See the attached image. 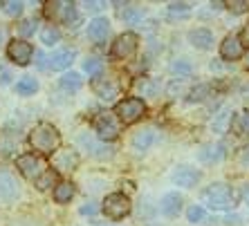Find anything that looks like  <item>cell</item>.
<instances>
[{
    "mask_svg": "<svg viewBox=\"0 0 249 226\" xmlns=\"http://www.w3.org/2000/svg\"><path fill=\"white\" fill-rule=\"evenodd\" d=\"M29 144L38 155H56L58 145H61V132L56 130V126L47 121L36 123L29 132Z\"/></svg>",
    "mask_w": 249,
    "mask_h": 226,
    "instance_id": "1",
    "label": "cell"
},
{
    "mask_svg": "<svg viewBox=\"0 0 249 226\" xmlns=\"http://www.w3.org/2000/svg\"><path fill=\"white\" fill-rule=\"evenodd\" d=\"M202 202L211 210H231L236 206V195L227 184H211L204 188Z\"/></svg>",
    "mask_w": 249,
    "mask_h": 226,
    "instance_id": "2",
    "label": "cell"
},
{
    "mask_svg": "<svg viewBox=\"0 0 249 226\" xmlns=\"http://www.w3.org/2000/svg\"><path fill=\"white\" fill-rule=\"evenodd\" d=\"M16 168L25 179L38 181L43 175L47 173V163L41 155H36V152H25V155L16 157Z\"/></svg>",
    "mask_w": 249,
    "mask_h": 226,
    "instance_id": "3",
    "label": "cell"
},
{
    "mask_svg": "<svg viewBox=\"0 0 249 226\" xmlns=\"http://www.w3.org/2000/svg\"><path fill=\"white\" fill-rule=\"evenodd\" d=\"M94 132H97L99 141H115L122 132V121L117 119V114L112 112H101V114L94 116Z\"/></svg>",
    "mask_w": 249,
    "mask_h": 226,
    "instance_id": "4",
    "label": "cell"
},
{
    "mask_svg": "<svg viewBox=\"0 0 249 226\" xmlns=\"http://www.w3.org/2000/svg\"><path fill=\"white\" fill-rule=\"evenodd\" d=\"M117 119L124 123V126H130V123H137L142 116L146 114V103L137 97H128V99L119 101L115 108Z\"/></svg>",
    "mask_w": 249,
    "mask_h": 226,
    "instance_id": "5",
    "label": "cell"
},
{
    "mask_svg": "<svg viewBox=\"0 0 249 226\" xmlns=\"http://www.w3.org/2000/svg\"><path fill=\"white\" fill-rule=\"evenodd\" d=\"M101 210H104L110 220H124L128 213H130V199L124 193H110L106 195L104 204H101Z\"/></svg>",
    "mask_w": 249,
    "mask_h": 226,
    "instance_id": "6",
    "label": "cell"
},
{
    "mask_svg": "<svg viewBox=\"0 0 249 226\" xmlns=\"http://www.w3.org/2000/svg\"><path fill=\"white\" fill-rule=\"evenodd\" d=\"M139 47V36L133 34V32H124L122 36H117L115 43L110 47V56L117 58V61H126V58L135 56Z\"/></svg>",
    "mask_w": 249,
    "mask_h": 226,
    "instance_id": "7",
    "label": "cell"
},
{
    "mask_svg": "<svg viewBox=\"0 0 249 226\" xmlns=\"http://www.w3.org/2000/svg\"><path fill=\"white\" fill-rule=\"evenodd\" d=\"M45 14L50 18H54V20H61L63 25H72L79 20V16H76V5L74 2H61V0H56V2H47L45 5ZM74 27V25H72Z\"/></svg>",
    "mask_w": 249,
    "mask_h": 226,
    "instance_id": "8",
    "label": "cell"
},
{
    "mask_svg": "<svg viewBox=\"0 0 249 226\" xmlns=\"http://www.w3.org/2000/svg\"><path fill=\"white\" fill-rule=\"evenodd\" d=\"M32 56H34L32 43H27V41H9L7 43V58H9L12 63L25 67V65H29Z\"/></svg>",
    "mask_w": 249,
    "mask_h": 226,
    "instance_id": "9",
    "label": "cell"
},
{
    "mask_svg": "<svg viewBox=\"0 0 249 226\" xmlns=\"http://www.w3.org/2000/svg\"><path fill=\"white\" fill-rule=\"evenodd\" d=\"M92 92L97 94L101 101H115V97H119V85H117L112 79H104V76H99L94 79L92 83Z\"/></svg>",
    "mask_w": 249,
    "mask_h": 226,
    "instance_id": "10",
    "label": "cell"
},
{
    "mask_svg": "<svg viewBox=\"0 0 249 226\" xmlns=\"http://www.w3.org/2000/svg\"><path fill=\"white\" fill-rule=\"evenodd\" d=\"M200 179H202V173L197 168H191V166H180L173 173V184L182 186V188H193Z\"/></svg>",
    "mask_w": 249,
    "mask_h": 226,
    "instance_id": "11",
    "label": "cell"
},
{
    "mask_svg": "<svg viewBox=\"0 0 249 226\" xmlns=\"http://www.w3.org/2000/svg\"><path fill=\"white\" fill-rule=\"evenodd\" d=\"M110 34V20L104 16H97L88 23V38L94 43H104Z\"/></svg>",
    "mask_w": 249,
    "mask_h": 226,
    "instance_id": "12",
    "label": "cell"
},
{
    "mask_svg": "<svg viewBox=\"0 0 249 226\" xmlns=\"http://www.w3.org/2000/svg\"><path fill=\"white\" fill-rule=\"evenodd\" d=\"M220 56L225 61H238V58L243 56V41H240V36L236 34H229L225 41L220 43Z\"/></svg>",
    "mask_w": 249,
    "mask_h": 226,
    "instance_id": "13",
    "label": "cell"
},
{
    "mask_svg": "<svg viewBox=\"0 0 249 226\" xmlns=\"http://www.w3.org/2000/svg\"><path fill=\"white\" fill-rule=\"evenodd\" d=\"M74 58H76V49H58V52H54L47 58V67L54 72L68 70L70 65L74 63Z\"/></svg>",
    "mask_w": 249,
    "mask_h": 226,
    "instance_id": "14",
    "label": "cell"
},
{
    "mask_svg": "<svg viewBox=\"0 0 249 226\" xmlns=\"http://www.w3.org/2000/svg\"><path fill=\"white\" fill-rule=\"evenodd\" d=\"M18 195H20L18 181L14 179L12 175L0 173V199H2V202H14Z\"/></svg>",
    "mask_w": 249,
    "mask_h": 226,
    "instance_id": "15",
    "label": "cell"
},
{
    "mask_svg": "<svg viewBox=\"0 0 249 226\" xmlns=\"http://www.w3.org/2000/svg\"><path fill=\"white\" fill-rule=\"evenodd\" d=\"M182 195L180 193H166L162 199H160V210H162L166 217H175V215L182 210Z\"/></svg>",
    "mask_w": 249,
    "mask_h": 226,
    "instance_id": "16",
    "label": "cell"
},
{
    "mask_svg": "<svg viewBox=\"0 0 249 226\" xmlns=\"http://www.w3.org/2000/svg\"><path fill=\"white\" fill-rule=\"evenodd\" d=\"M189 43L197 49H211L213 47V32L207 27L193 29V32H189Z\"/></svg>",
    "mask_w": 249,
    "mask_h": 226,
    "instance_id": "17",
    "label": "cell"
},
{
    "mask_svg": "<svg viewBox=\"0 0 249 226\" xmlns=\"http://www.w3.org/2000/svg\"><path fill=\"white\" fill-rule=\"evenodd\" d=\"M155 141H157L155 130L146 128V130H139V132L133 134V139H130V145H133L137 152H144V150H148V148H151Z\"/></svg>",
    "mask_w": 249,
    "mask_h": 226,
    "instance_id": "18",
    "label": "cell"
},
{
    "mask_svg": "<svg viewBox=\"0 0 249 226\" xmlns=\"http://www.w3.org/2000/svg\"><path fill=\"white\" fill-rule=\"evenodd\" d=\"M54 166L58 170H76L79 166V155L76 150H58L54 155Z\"/></svg>",
    "mask_w": 249,
    "mask_h": 226,
    "instance_id": "19",
    "label": "cell"
},
{
    "mask_svg": "<svg viewBox=\"0 0 249 226\" xmlns=\"http://www.w3.org/2000/svg\"><path fill=\"white\" fill-rule=\"evenodd\" d=\"M197 157H200V161H202V163L220 161L222 157H225V145H222V144H209V145H204L202 150L197 152Z\"/></svg>",
    "mask_w": 249,
    "mask_h": 226,
    "instance_id": "20",
    "label": "cell"
},
{
    "mask_svg": "<svg viewBox=\"0 0 249 226\" xmlns=\"http://www.w3.org/2000/svg\"><path fill=\"white\" fill-rule=\"evenodd\" d=\"M74 184L72 181H61V184L54 186V202L56 204H70V199L74 197Z\"/></svg>",
    "mask_w": 249,
    "mask_h": 226,
    "instance_id": "21",
    "label": "cell"
},
{
    "mask_svg": "<svg viewBox=\"0 0 249 226\" xmlns=\"http://www.w3.org/2000/svg\"><path fill=\"white\" fill-rule=\"evenodd\" d=\"M79 141H81L86 148H90V152H92L94 157H99V159H108V157H112V148L110 145H101V144H94L88 134H81L79 137Z\"/></svg>",
    "mask_w": 249,
    "mask_h": 226,
    "instance_id": "22",
    "label": "cell"
},
{
    "mask_svg": "<svg viewBox=\"0 0 249 226\" xmlns=\"http://www.w3.org/2000/svg\"><path fill=\"white\" fill-rule=\"evenodd\" d=\"M231 130L238 134V137L249 134V110L238 112V114L233 116V119H231Z\"/></svg>",
    "mask_w": 249,
    "mask_h": 226,
    "instance_id": "23",
    "label": "cell"
},
{
    "mask_svg": "<svg viewBox=\"0 0 249 226\" xmlns=\"http://www.w3.org/2000/svg\"><path fill=\"white\" fill-rule=\"evenodd\" d=\"M36 90H38V81H36L34 76H23V79L16 83V92L20 94V97H32Z\"/></svg>",
    "mask_w": 249,
    "mask_h": 226,
    "instance_id": "24",
    "label": "cell"
},
{
    "mask_svg": "<svg viewBox=\"0 0 249 226\" xmlns=\"http://www.w3.org/2000/svg\"><path fill=\"white\" fill-rule=\"evenodd\" d=\"M135 87L139 90V94H142V97H155V94L160 92V85H157V81H153V79H148V76L139 79V81L135 83Z\"/></svg>",
    "mask_w": 249,
    "mask_h": 226,
    "instance_id": "25",
    "label": "cell"
},
{
    "mask_svg": "<svg viewBox=\"0 0 249 226\" xmlns=\"http://www.w3.org/2000/svg\"><path fill=\"white\" fill-rule=\"evenodd\" d=\"M81 85H83V79H81V74H76V72H68V74L61 76V87H63V90L76 92Z\"/></svg>",
    "mask_w": 249,
    "mask_h": 226,
    "instance_id": "26",
    "label": "cell"
},
{
    "mask_svg": "<svg viewBox=\"0 0 249 226\" xmlns=\"http://www.w3.org/2000/svg\"><path fill=\"white\" fill-rule=\"evenodd\" d=\"M191 5L189 2H171L168 5V16H173V18H186V16H191Z\"/></svg>",
    "mask_w": 249,
    "mask_h": 226,
    "instance_id": "27",
    "label": "cell"
},
{
    "mask_svg": "<svg viewBox=\"0 0 249 226\" xmlns=\"http://www.w3.org/2000/svg\"><path fill=\"white\" fill-rule=\"evenodd\" d=\"M41 41L45 43L47 47L56 45V43H61V32H58L54 25H50V27H45V29L41 32Z\"/></svg>",
    "mask_w": 249,
    "mask_h": 226,
    "instance_id": "28",
    "label": "cell"
},
{
    "mask_svg": "<svg viewBox=\"0 0 249 226\" xmlns=\"http://www.w3.org/2000/svg\"><path fill=\"white\" fill-rule=\"evenodd\" d=\"M122 18L128 25H137L139 20L144 18V9H142V7H126L122 12Z\"/></svg>",
    "mask_w": 249,
    "mask_h": 226,
    "instance_id": "29",
    "label": "cell"
},
{
    "mask_svg": "<svg viewBox=\"0 0 249 226\" xmlns=\"http://www.w3.org/2000/svg\"><path fill=\"white\" fill-rule=\"evenodd\" d=\"M101 70H104V63H101L99 58H86V61H83V72H86L88 76H97Z\"/></svg>",
    "mask_w": 249,
    "mask_h": 226,
    "instance_id": "30",
    "label": "cell"
},
{
    "mask_svg": "<svg viewBox=\"0 0 249 226\" xmlns=\"http://www.w3.org/2000/svg\"><path fill=\"white\" fill-rule=\"evenodd\" d=\"M186 220L191 222V224H197V222L204 220V209L200 204H191L189 209H186Z\"/></svg>",
    "mask_w": 249,
    "mask_h": 226,
    "instance_id": "31",
    "label": "cell"
},
{
    "mask_svg": "<svg viewBox=\"0 0 249 226\" xmlns=\"http://www.w3.org/2000/svg\"><path fill=\"white\" fill-rule=\"evenodd\" d=\"M2 9H5L7 16H20L25 9V5L20 2V0H7V2H2Z\"/></svg>",
    "mask_w": 249,
    "mask_h": 226,
    "instance_id": "32",
    "label": "cell"
},
{
    "mask_svg": "<svg viewBox=\"0 0 249 226\" xmlns=\"http://www.w3.org/2000/svg\"><path fill=\"white\" fill-rule=\"evenodd\" d=\"M54 184H56V173H54V170H47L41 179L36 181V188H38V191H47V188H52Z\"/></svg>",
    "mask_w": 249,
    "mask_h": 226,
    "instance_id": "33",
    "label": "cell"
},
{
    "mask_svg": "<svg viewBox=\"0 0 249 226\" xmlns=\"http://www.w3.org/2000/svg\"><path fill=\"white\" fill-rule=\"evenodd\" d=\"M227 123L231 126V114H229V110H222L220 114L215 116V121H213V130H215V132H225Z\"/></svg>",
    "mask_w": 249,
    "mask_h": 226,
    "instance_id": "34",
    "label": "cell"
},
{
    "mask_svg": "<svg viewBox=\"0 0 249 226\" xmlns=\"http://www.w3.org/2000/svg\"><path fill=\"white\" fill-rule=\"evenodd\" d=\"M14 148H16V144H14V139H7L5 134H0V159H5V157H9L14 152Z\"/></svg>",
    "mask_w": 249,
    "mask_h": 226,
    "instance_id": "35",
    "label": "cell"
},
{
    "mask_svg": "<svg viewBox=\"0 0 249 226\" xmlns=\"http://www.w3.org/2000/svg\"><path fill=\"white\" fill-rule=\"evenodd\" d=\"M171 72H175L178 76H189L193 72V67L186 61H175V63H171Z\"/></svg>",
    "mask_w": 249,
    "mask_h": 226,
    "instance_id": "36",
    "label": "cell"
},
{
    "mask_svg": "<svg viewBox=\"0 0 249 226\" xmlns=\"http://www.w3.org/2000/svg\"><path fill=\"white\" fill-rule=\"evenodd\" d=\"M227 7H229L231 14H247L249 12V0H231V2H227Z\"/></svg>",
    "mask_w": 249,
    "mask_h": 226,
    "instance_id": "37",
    "label": "cell"
},
{
    "mask_svg": "<svg viewBox=\"0 0 249 226\" xmlns=\"http://www.w3.org/2000/svg\"><path fill=\"white\" fill-rule=\"evenodd\" d=\"M18 32L23 36H32L36 32V20L34 18H29V20H23V23L18 25Z\"/></svg>",
    "mask_w": 249,
    "mask_h": 226,
    "instance_id": "38",
    "label": "cell"
},
{
    "mask_svg": "<svg viewBox=\"0 0 249 226\" xmlns=\"http://www.w3.org/2000/svg\"><path fill=\"white\" fill-rule=\"evenodd\" d=\"M207 92H209V85H197L191 92V101H202L207 97Z\"/></svg>",
    "mask_w": 249,
    "mask_h": 226,
    "instance_id": "39",
    "label": "cell"
},
{
    "mask_svg": "<svg viewBox=\"0 0 249 226\" xmlns=\"http://www.w3.org/2000/svg\"><path fill=\"white\" fill-rule=\"evenodd\" d=\"M83 7H86L88 12H99V9H104L106 2H97V0H90V2H83Z\"/></svg>",
    "mask_w": 249,
    "mask_h": 226,
    "instance_id": "40",
    "label": "cell"
},
{
    "mask_svg": "<svg viewBox=\"0 0 249 226\" xmlns=\"http://www.w3.org/2000/svg\"><path fill=\"white\" fill-rule=\"evenodd\" d=\"M97 213V206H94L92 202L86 204V206H81V215H94Z\"/></svg>",
    "mask_w": 249,
    "mask_h": 226,
    "instance_id": "41",
    "label": "cell"
},
{
    "mask_svg": "<svg viewBox=\"0 0 249 226\" xmlns=\"http://www.w3.org/2000/svg\"><path fill=\"white\" fill-rule=\"evenodd\" d=\"M240 41L245 43V45H249V25H245V29H243V38Z\"/></svg>",
    "mask_w": 249,
    "mask_h": 226,
    "instance_id": "42",
    "label": "cell"
},
{
    "mask_svg": "<svg viewBox=\"0 0 249 226\" xmlns=\"http://www.w3.org/2000/svg\"><path fill=\"white\" fill-rule=\"evenodd\" d=\"M245 202H247V206H249V188H245Z\"/></svg>",
    "mask_w": 249,
    "mask_h": 226,
    "instance_id": "43",
    "label": "cell"
},
{
    "mask_svg": "<svg viewBox=\"0 0 249 226\" xmlns=\"http://www.w3.org/2000/svg\"><path fill=\"white\" fill-rule=\"evenodd\" d=\"M247 67H249V54H247Z\"/></svg>",
    "mask_w": 249,
    "mask_h": 226,
    "instance_id": "44",
    "label": "cell"
}]
</instances>
